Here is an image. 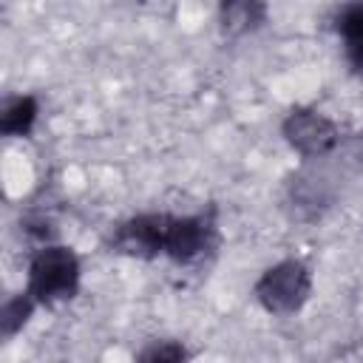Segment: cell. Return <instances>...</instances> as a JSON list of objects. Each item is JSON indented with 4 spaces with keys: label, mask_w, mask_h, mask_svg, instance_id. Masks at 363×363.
I'll return each mask as SVG.
<instances>
[{
    "label": "cell",
    "mask_w": 363,
    "mask_h": 363,
    "mask_svg": "<svg viewBox=\"0 0 363 363\" xmlns=\"http://www.w3.org/2000/svg\"><path fill=\"white\" fill-rule=\"evenodd\" d=\"M82 264L79 255L65 244H40L28 258L26 292L37 306H60L79 292Z\"/></svg>",
    "instance_id": "obj_1"
},
{
    "label": "cell",
    "mask_w": 363,
    "mask_h": 363,
    "mask_svg": "<svg viewBox=\"0 0 363 363\" xmlns=\"http://www.w3.org/2000/svg\"><path fill=\"white\" fill-rule=\"evenodd\" d=\"M252 292L264 312L289 318L301 312L312 295V269L301 258H284L261 272Z\"/></svg>",
    "instance_id": "obj_2"
},
{
    "label": "cell",
    "mask_w": 363,
    "mask_h": 363,
    "mask_svg": "<svg viewBox=\"0 0 363 363\" xmlns=\"http://www.w3.org/2000/svg\"><path fill=\"white\" fill-rule=\"evenodd\" d=\"M218 247V230L213 216L193 213V216H170L167 213V230H164V252L162 258H170L179 267H196L207 261Z\"/></svg>",
    "instance_id": "obj_3"
},
{
    "label": "cell",
    "mask_w": 363,
    "mask_h": 363,
    "mask_svg": "<svg viewBox=\"0 0 363 363\" xmlns=\"http://www.w3.org/2000/svg\"><path fill=\"white\" fill-rule=\"evenodd\" d=\"M284 142L303 159H323L340 142V128L332 116L312 105H295L281 122Z\"/></svg>",
    "instance_id": "obj_4"
},
{
    "label": "cell",
    "mask_w": 363,
    "mask_h": 363,
    "mask_svg": "<svg viewBox=\"0 0 363 363\" xmlns=\"http://www.w3.org/2000/svg\"><path fill=\"white\" fill-rule=\"evenodd\" d=\"M167 213H139L111 233V250L128 258L153 261L164 252Z\"/></svg>",
    "instance_id": "obj_5"
},
{
    "label": "cell",
    "mask_w": 363,
    "mask_h": 363,
    "mask_svg": "<svg viewBox=\"0 0 363 363\" xmlns=\"http://www.w3.org/2000/svg\"><path fill=\"white\" fill-rule=\"evenodd\" d=\"M267 0H218V26L227 37H244L267 23Z\"/></svg>",
    "instance_id": "obj_6"
},
{
    "label": "cell",
    "mask_w": 363,
    "mask_h": 363,
    "mask_svg": "<svg viewBox=\"0 0 363 363\" xmlns=\"http://www.w3.org/2000/svg\"><path fill=\"white\" fill-rule=\"evenodd\" d=\"M37 113H40L37 96H31V94L9 96L3 102V111H0V133L9 136V139L28 136L34 122H37Z\"/></svg>",
    "instance_id": "obj_7"
},
{
    "label": "cell",
    "mask_w": 363,
    "mask_h": 363,
    "mask_svg": "<svg viewBox=\"0 0 363 363\" xmlns=\"http://www.w3.org/2000/svg\"><path fill=\"white\" fill-rule=\"evenodd\" d=\"M337 34L343 43V54L349 68L363 79V3L346 6L337 17Z\"/></svg>",
    "instance_id": "obj_8"
},
{
    "label": "cell",
    "mask_w": 363,
    "mask_h": 363,
    "mask_svg": "<svg viewBox=\"0 0 363 363\" xmlns=\"http://www.w3.org/2000/svg\"><path fill=\"white\" fill-rule=\"evenodd\" d=\"M289 201L295 204V210H298L301 216H306V210H309V218H315L323 207H329L332 193H329V184H326L323 176L301 173V176L289 184Z\"/></svg>",
    "instance_id": "obj_9"
},
{
    "label": "cell",
    "mask_w": 363,
    "mask_h": 363,
    "mask_svg": "<svg viewBox=\"0 0 363 363\" xmlns=\"http://www.w3.org/2000/svg\"><path fill=\"white\" fill-rule=\"evenodd\" d=\"M37 309V303L31 301V295L23 289L20 295L9 298L0 309V329H3V337H14L31 318V312Z\"/></svg>",
    "instance_id": "obj_10"
},
{
    "label": "cell",
    "mask_w": 363,
    "mask_h": 363,
    "mask_svg": "<svg viewBox=\"0 0 363 363\" xmlns=\"http://www.w3.org/2000/svg\"><path fill=\"white\" fill-rule=\"evenodd\" d=\"M184 357H190V354L176 340H159V343H150L147 349L139 352V360H147V363H179Z\"/></svg>",
    "instance_id": "obj_11"
},
{
    "label": "cell",
    "mask_w": 363,
    "mask_h": 363,
    "mask_svg": "<svg viewBox=\"0 0 363 363\" xmlns=\"http://www.w3.org/2000/svg\"><path fill=\"white\" fill-rule=\"evenodd\" d=\"M360 162H363V133H360Z\"/></svg>",
    "instance_id": "obj_12"
}]
</instances>
